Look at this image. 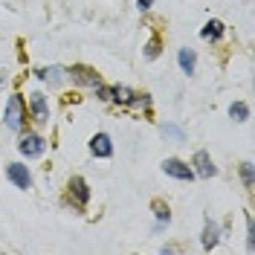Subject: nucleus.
I'll use <instances>...</instances> for the list:
<instances>
[{
	"label": "nucleus",
	"instance_id": "obj_1",
	"mask_svg": "<svg viewBox=\"0 0 255 255\" xmlns=\"http://www.w3.org/2000/svg\"><path fill=\"white\" fill-rule=\"evenodd\" d=\"M29 122V108H26V99L23 93H12L3 105V125L9 128L12 133H20Z\"/></svg>",
	"mask_w": 255,
	"mask_h": 255
},
{
	"label": "nucleus",
	"instance_id": "obj_2",
	"mask_svg": "<svg viewBox=\"0 0 255 255\" xmlns=\"http://www.w3.org/2000/svg\"><path fill=\"white\" fill-rule=\"evenodd\" d=\"M90 197H93L90 183H87L81 174H73L70 180H67V203L76 209V212H84L87 203H90Z\"/></svg>",
	"mask_w": 255,
	"mask_h": 255
},
{
	"label": "nucleus",
	"instance_id": "obj_3",
	"mask_svg": "<svg viewBox=\"0 0 255 255\" xmlns=\"http://www.w3.org/2000/svg\"><path fill=\"white\" fill-rule=\"evenodd\" d=\"M44 151H47V139L38 133V130H20L17 133V154L20 157H26V159H38V157H44Z\"/></svg>",
	"mask_w": 255,
	"mask_h": 255
},
{
	"label": "nucleus",
	"instance_id": "obj_4",
	"mask_svg": "<svg viewBox=\"0 0 255 255\" xmlns=\"http://www.w3.org/2000/svg\"><path fill=\"white\" fill-rule=\"evenodd\" d=\"M67 81H73V87L93 90L96 84H102V76L96 73V67H87V64H70V67H67Z\"/></svg>",
	"mask_w": 255,
	"mask_h": 255
},
{
	"label": "nucleus",
	"instance_id": "obj_5",
	"mask_svg": "<svg viewBox=\"0 0 255 255\" xmlns=\"http://www.w3.org/2000/svg\"><path fill=\"white\" fill-rule=\"evenodd\" d=\"M26 108H29V119L35 122V125H49V116H52V111H49V99H47V93H44V90H35V93H29Z\"/></svg>",
	"mask_w": 255,
	"mask_h": 255
},
{
	"label": "nucleus",
	"instance_id": "obj_6",
	"mask_svg": "<svg viewBox=\"0 0 255 255\" xmlns=\"http://www.w3.org/2000/svg\"><path fill=\"white\" fill-rule=\"evenodd\" d=\"M189 165H191V171H194V177H200V180H212V177L218 174V165H215V159H212V154H209L206 148H197L191 154Z\"/></svg>",
	"mask_w": 255,
	"mask_h": 255
},
{
	"label": "nucleus",
	"instance_id": "obj_7",
	"mask_svg": "<svg viewBox=\"0 0 255 255\" xmlns=\"http://www.w3.org/2000/svg\"><path fill=\"white\" fill-rule=\"evenodd\" d=\"M162 174L171 177V180H180V183H191V180H194L191 165L186 162V159H180V157H165L162 159Z\"/></svg>",
	"mask_w": 255,
	"mask_h": 255
},
{
	"label": "nucleus",
	"instance_id": "obj_8",
	"mask_svg": "<svg viewBox=\"0 0 255 255\" xmlns=\"http://www.w3.org/2000/svg\"><path fill=\"white\" fill-rule=\"evenodd\" d=\"M35 79H41L47 87L58 90V87H64V84H67V67H61V64H47V67H38V70H35Z\"/></svg>",
	"mask_w": 255,
	"mask_h": 255
},
{
	"label": "nucleus",
	"instance_id": "obj_9",
	"mask_svg": "<svg viewBox=\"0 0 255 255\" xmlns=\"http://www.w3.org/2000/svg\"><path fill=\"white\" fill-rule=\"evenodd\" d=\"M87 148H90V154H93L96 159H111L113 157V136L108 133V130H96L93 136H90V142H87Z\"/></svg>",
	"mask_w": 255,
	"mask_h": 255
},
{
	"label": "nucleus",
	"instance_id": "obj_10",
	"mask_svg": "<svg viewBox=\"0 0 255 255\" xmlns=\"http://www.w3.org/2000/svg\"><path fill=\"white\" fill-rule=\"evenodd\" d=\"M6 180L20 191H29L32 189V171L29 165H23V162H9L6 165Z\"/></svg>",
	"mask_w": 255,
	"mask_h": 255
},
{
	"label": "nucleus",
	"instance_id": "obj_11",
	"mask_svg": "<svg viewBox=\"0 0 255 255\" xmlns=\"http://www.w3.org/2000/svg\"><path fill=\"white\" fill-rule=\"evenodd\" d=\"M221 238H223V226L215 218H206L203 221V232H200V247L206 250V253H212L218 244H221Z\"/></svg>",
	"mask_w": 255,
	"mask_h": 255
},
{
	"label": "nucleus",
	"instance_id": "obj_12",
	"mask_svg": "<svg viewBox=\"0 0 255 255\" xmlns=\"http://www.w3.org/2000/svg\"><path fill=\"white\" fill-rule=\"evenodd\" d=\"M151 215H154V226H151V232H165L168 223H171V206L157 197V200H151Z\"/></svg>",
	"mask_w": 255,
	"mask_h": 255
},
{
	"label": "nucleus",
	"instance_id": "obj_13",
	"mask_svg": "<svg viewBox=\"0 0 255 255\" xmlns=\"http://www.w3.org/2000/svg\"><path fill=\"white\" fill-rule=\"evenodd\" d=\"M159 136H162L165 142H174V145H180V142L189 139L186 128L180 125V122H162V125H159Z\"/></svg>",
	"mask_w": 255,
	"mask_h": 255
},
{
	"label": "nucleus",
	"instance_id": "obj_14",
	"mask_svg": "<svg viewBox=\"0 0 255 255\" xmlns=\"http://www.w3.org/2000/svg\"><path fill=\"white\" fill-rule=\"evenodd\" d=\"M223 35H226V26H223V20H218V17H209L206 23H203V29H200V38L206 44H218Z\"/></svg>",
	"mask_w": 255,
	"mask_h": 255
},
{
	"label": "nucleus",
	"instance_id": "obj_15",
	"mask_svg": "<svg viewBox=\"0 0 255 255\" xmlns=\"http://www.w3.org/2000/svg\"><path fill=\"white\" fill-rule=\"evenodd\" d=\"M177 64H180V70L186 76H194L197 73V52L191 47H180L177 49Z\"/></svg>",
	"mask_w": 255,
	"mask_h": 255
},
{
	"label": "nucleus",
	"instance_id": "obj_16",
	"mask_svg": "<svg viewBox=\"0 0 255 255\" xmlns=\"http://www.w3.org/2000/svg\"><path fill=\"white\" fill-rule=\"evenodd\" d=\"M151 105H154L151 93H139V90H133V96L128 99L125 108H130V111H145V113H151Z\"/></svg>",
	"mask_w": 255,
	"mask_h": 255
},
{
	"label": "nucleus",
	"instance_id": "obj_17",
	"mask_svg": "<svg viewBox=\"0 0 255 255\" xmlns=\"http://www.w3.org/2000/svg\"><path fill=\"white\" fill-rule=\"evenodd\" d=\"M238 174H241L244 189L253 191L255 189V165H253V159H244V162H241V165H238Z\"/></svg>",
	"mask_w": 255,
	"mask_h": 255
},
{
	"label": "nucleus",
	"instance_id": "obj_18",
	"mask_svg": "<svg viewBox=\"0 0 255 255\" xmlns=\"http://www.w3.org/2000/svg\"><path fill=\"white\" fill-rule=\"evenodd\" d=\"M130 96H133V87H128V84H111V102H116V105L125 108Z\"/></svg>",
	"mask_w": 255,
	"mask_h": 255
},
{
	"label": "nucleus",
	"instance_id": "obj_19",
	"mask_svg": "<svg viewBox=\"0 0 255 255\" xmlns=\"http://www.w3.org/2000/svg\"><path fill=\"white\" fill-rule=\"evenodd\" d=\"M250 105H247V102H232V105H229V119H235V122H247V119H250Z\"/></svg>",
	"mask_w": 255,
	"mask_h": 255
},
{
	"label": "nucleus",
	"instance_id": "obj_20",
	"mask_svg": "<svg viewBox=\"0 0 255 255\" xmlns=\"http://www.w3.org/2000/svg\"><path fill=\"white\" fill-rule=\"evenodd\" d=\"M159 52H162V41H159V38H148V41L142 44V55H145V61H157Z\"/></svg>",
	"mask_w": 255,
	"mask_h": 255
},
{
	"label": "nucleus",
	"instance_id": "obj_21",
	"mask_svg": "<svg viewBox=\"0 0 255 255\" xmlns=\"http://www.w3.org/2000/svg\"><path fill=\"white\" fill-rule=\"evenodd\" d=\"M247 250L255 253V229H253V215H247Z\"/></svg>",
	"mask_w": 255,
	"mask_h": 255
},
{
	"label": "nucleus",
	"instance_id": "obj_22",
	"mask_svg": "<svg viewBox=\"0 0 255 255\" xmlns=\"http://www.w3.org/2000/svg\"><path fill=\"white\" fill-rule=\"evenodd\" d=\"M151 6H154V0H136V9H139V12H148Z\"/></svg>",
	"mask_w": 255,
	"mask_h": 255
},
{
	"label": "nucleus",
	"instance_id": "obj_23",
	"mask_svg": "<svg viewBox=\"0 0 255 255\" xmlns=\"http://www.w3.org/2000/svg\"><path fill=\"white\" fill-rule=\"evenodd\" d=\"M3 84H6V70H0V90H3Z\"/></svg>",
	"mask_w": 255,
	"mask_h": 255
}]
</instances>
